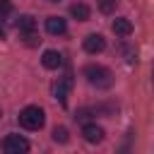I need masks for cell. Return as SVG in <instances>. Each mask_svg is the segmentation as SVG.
I'll use <instances>...</instances> for the list:
<instances>
[{"instance_id":"2e32d148","label":"cell","mask_w":154,"mask_h":154,"mask_svg":"<svg viewBox=\"0 0 154 154\" xmlns=\"http://www.w3.org/2000/svg\"><path fill=\"white\" fill-rule=\"evenodd\" d=\"M7 36V31H5V26H2V19H0V38H5Z\"/></svg>"},{"instance_id":"4fadbf2b","label":"cell","mask_w":154,"mask_h":154,"mask_svg":"<svg viewBox=\"0 0 154 154\" xmlns=\"http://www.w3.org/2000/svg\"><path fill=\"white\" fill-rule=\"evenodd\" d=\"M53 140L55 142H67V128H63V125H58V128H53Z\"/></svg>"},{"instance_id":"7a4b0ae2","label":"cell","mask_w":154,"mask_h":154,"mask_svg":"<svg viewBox=\"0 0 154 154\" xmlns=\"http://www.w3.org/2000/svg\"><path fill=\"white\" fill-rule=\"evenodd\" d=\"M43 123H46L43 108H38V106H26V108H22V113H19V125H22V128H26V130H41Z\"/></svg>"},{"instance_id":"9c48e42d","label":"cell","mask_w":154,"mask_h":154,"mask_svg":"<svg viewBox=\"0 0 154 154\" xmlns=\"http://www.w3.org/2000/svg\"><path fill=\"white\" fill-rule=\"evenodd\" d=\"M41 63H43V67H48V70H58V67L63 65V55H60L58 51H43Z\"/></svg>"},{"instance_id":"5b68a950","label":"cell","mask_w":154,"mask_h":154,"mask_svg":"<svg viewBox=\"0 0 154 154\" xmlns=\"http://www.w3.org/2000/svg\"><path fill=\"white\" fill-rule=\"evenodd\" d=\"M103 48H106V38H103L101 34H89V36L84 38V51H87V53L96 55V53H101Z\"/></svg>"},{"instance_id":"ba28073f","label":"cell","mask_w":154,"mask_h":154,"mask_svg":"<svg viewBox=\"0 0 154 154\" xmlns=\"http://www.w3.org/2000/svg\"><path fill=\"white\" fill-rule=\"evenodd\" d=\"M111 29H113L116 36H130V34H132V22H130L128 17H118V19H113Z\"/></svg>"},{"instance_id":"8992f818","label":"cell","mask_w":154,"mask_h":154,"mask_svg":"<svg viewBox=\"0 0 154 154\" xmlns=\"http://www.w3.org/2000/svg\"><path fill=\"white\" fill-rule=\"evenodd\" d=\"M103 128L101 125H96V123H87L84 128H82V137L87 140V142H91V144H96V142H101L103 140Z\"/></svg>"},{"instance_id":"277c9868","label":"cell","mask_w":154,"mask_h":154,"mask_svg":"<svg viewBox=\"0 0 154 154\" xmlns=\"http://www.w3.org/2000/svg\"><path fill=\"white\" fill-rule=\"evenodd\" d=\"M70 87H72V75H65L63 79H58V82L53 84V96H55L60 103H67V91H70Z\"/></svg>"},{"instance_id":"e0dca14e","label":"cell","mask_w":154,"mask_h":154,"mask_svg":"<svg viewBox=\"0 0 154 154\" xmlns=\"http://www.w3.org/2000/svg\"><path fill=\"white\" fill-rule=\"evenodd\" d=\"M152 84H154V65H152Z\"/></svg>"},{"instance_id":"5bb4252c","label":"cell","mask_w":154,"mask_h":154,"mask_svg":"<svg viewBox=\"0 0 154 154\" xmlns=\"http://www.w3.org/2000/svg\"><path fill=\"white\" fill-rule=\"evenodd\" d=\"M10 12H12V2L10 0H0V19H5Z\"/></svg>"},{"instance_id":"7c38bea8","label":"cell","mask_w":154,"mask_h":154,"mask_svg":"<svg viewBox=\"0 0 154 154\" xmlns=\"http://www.w3.org/2000/svg\"><path fill=\"white\" fill-rule=\"evenodd\" d=\"M116 7H118V0H99V10H101L103 14L116 12Z\"/></svg>"},{"instance_id":"8fae6325","label":"cell","mask_w":154,"mask_h":154,"mask_svg":"<svg viewBox=\"0 0 154 154\" xmlns=\"http://www.w3.org/2000/svg\"><path fill=\"white\" fill-rule=\"evenodd\" d=\"M70 14H72L77 22H87V19H89V7H87L84 2H75V5L70 7Z\"/></svg>"},{"instance_id":"ac0fdd59","label":"cell","mask_w":154,"mask_h":154,"mask_svg":"<svg viewBox=\"0 0 154 154\" xmlns=\"http://www.w3.org/2000/svg\"><path fill=\"white\" fill-rule=\"evenodd\" d=\"M48 2H60V0H48Z\"/></svg>"},{"instance_id":"30bf717a","label":"cell","mask_w":154,"mask_h":154,"mask_svg":"<svg viewBox=\"0 0 154 154\" xmlns=\"http://www.w3.org/2000/svg\"><path fill=\"white\" fill-rule=\"evenodd\" d=\"M14 26L19 29V34H29V31H36V19L31 14H19Z\"/></svg>"},{"instance_id":"9a60e30c","label":"cell","mask_w":154,"mask_h":154,"mask_svg":"<svg viewBox=\"0 0 154 154\" xmlns=\"http://www.w3.org/2000/svg\"><path fill=\"white\" fill-rule=\"evenodd\" d=\"M24 38H26V46H36V43L41 41V38H38V36H36L34 31H29V34H24Z\"/></svg>"},{"instance_id":"52a82bcc","label":"cell","mask_w":154,"mask_h":154,"mask_svg":"<svg viewBox=\"0 0 154 154\" xmlns=\"http://www.w3.org/2000/svg\"><path fill=\"white\" fill-rule=\"evenodd\" d=\"M46 31L53 34V36H63L67 31V22L63 17H48L46 19Z\"/></svg>"},{"instance_id":"3957f363","label":"cell","mask_w":154,"mask_h":154,"mask_svg":"<svg viewBox=\"0 0 154 154\" xmlns=\"http://www.w3.org/2000/svg\"><path fill=\"white\" fill-rule=\"evenodd\" d=\"M2 149L7 154H24V152H29V142L22 135H7L2 140Z\"/></svg>"},{"instance_id":"6da1fadb","label":"cell","mask_w":154,"mask_h":154,"mask_svg":"<svg viewBox=\"0 0 154 154\" xmlns=\"http://www.w3.org/2000/svg\"><path fill=\"white\" fill-rule=\"evenodd\" d=\"M82 75H84L87 82H89L91 87H96V89H108V87L113 84V72H111L108 67H103V65H84Z\"/></svg>"}]
</instances>
